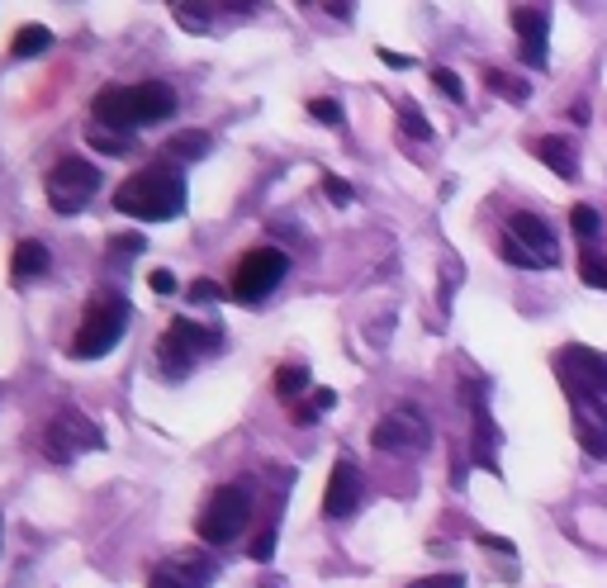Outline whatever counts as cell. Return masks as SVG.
Returning a JSON list of instances; mask_svg holds the SVG:
<instances>
[{"label":"cell","mask_w":607,"mask_h":588,"mask_svg":"<svg viewBox=\"0 0 607 588\" xmlns=\"http://www.w3.org/2000/svg\"><path fill=\"white\" fill-rule=\"evenodd\" d=\"M432 85H437L442 95H451V100H466V85H460V77H456V71H446V67L432 71Z\"/></svg>","instance_id":"28"},{"label":"cell","mask_w":607,"mask_h":588,"mask_svg":"<svg viewBox=\"0 0 607 588\" xmlns=\"http://www.w3.org/2000/svg\"><path fill=\"white\" fill-rule=\"evenodd\" d=\"M176 20H181L185 28H199V34H205V28H209V10H205V5H181Z\"/></svg>","instance_id":"29"},{"label":"cell","mask_w":607,"mask_h":588,"mask_svg":"<svg viewBox=\"0 0 607 588\" xmlns=\"http://www.w3.org/2000/svg\"><path fill=\"white\" fill-rule=\"evenodd\" d=\"M323 191H328L332 205H352V185H346L342 176H323Z\"/></svg>","instance_id":"30"},{"label":"cell","mask_w":607,"mask_h":588,"mask_svg":"<svg viewBox=\"0 0 607 588\" xmlns=\"http://www.w3.org/2000/svg\"><path fill=\"white\" fill-rule=\"evenodd\" d=\"M570 223H574V233H580L584 242H594L598 228H603V223H598V209H588V205H574V209H570Z\"/></svg>","instance_id":"24"},{"label":"cell","mask_w":607,"mask_h":588,"mask_svg":"<svg viewBox=\"0 0 607 588\" xmlns=\"http://www.w3.org/2000/svg\"><path fill=\"white\" fill-rule=\"evenodd\" d=\"M531 152H537V162L551 166L560 181L580 176V148H574L570 138H537V142H531Z\"/></svg>","instance_id":"16"},{"label":"cell","mask_w":607,"mask_h":588,"mask_svg":"<svg viewBox=\"0 0 607 588\" xmlns=\"http://www.w3.org/2000/svg\"><path fill=\"white\" fill-rule=\"evenodd\" d=\"M124 333H128V299L124 295H95L91 304H85V319H81L67 351L77 356V361H100V356H110L119 347Z\"/></svg>","instance_id":"3"},{"label":"cell","mask_w":607,"mask_h":588,"mask_svg":"<svg viewBox=\"0 0 607 588\" xmlns=\"http://www.w3.org/2000/svg\"><path fill=\"white\" fill-rule=\"evenodd\" d=\"M580 280L594 285V290H607V256L603 252H588L584 247V256H580Z\"/></svg>","instance_id":"21"},{"label":"cell","mask_w":607,"mask_h":588,"mask_svg":"<svg viewBox=\"0 0 607 588\" xmlns=\"http://www.w3.org/2000/svg\"><path fill=\"white\" fill-rule=\"evenodd\" d=\"M570 119H574V124H588V100H574V105H570Z\"/></svg>","instance_id":"37"},{"label":"cell","mask_w":607,"mask_h":588,"mask_svg":"<svg viewBox=\"0 0 607 588\" xmlns=\"http://www.w3.org/2000/svg\"><path fill=\"white\" fill-rule=\"evenodd\" d=\"M110 247H114V252H142V238H138V233H124V238H114Z\"/></svg>","instance_id":"35"},{"label":"cell","mask_w":607,"mask_h":588,"mask_svg":"<svg viewBox=\"0 0 607 588\" xmlns=\"http://www.w3.org/2000/svg\"><path fill=\"white\" fill-rule=\"evenodd\" d=\"M91 142H95L100 152H110V157H124L128 148H134V142H128L124 134H105V128H95V134H91Z\"/></svg>","instance_id":"27"},{"label":"cell","mask_w":607,"mask_h":588,"mask_svg":"<svg viewBox=\"0 0 607 588\" xmlns=\"http://www.w3.org/2000/svg\"><path fill=\"white\" fill-rule=\"evenodd\" d=\"M43 185H48V205L57 214H81L91 205V195L100 191V171L85 162V157H62Z\"/></svg>","instance_id":"7"},{"label":"cell","mask_w":607,"mask_h":588,"mask_svg":"<svg viewBox=\"0 0 607 588\" xmlns=\"http://www.w3.org/2000/svg\"><path fill=\"white\" fill-rule=\"evenodd\" d=\"M48 43H53V34H48V28H43V24H24L20 34H14L10 53H14V57H38L43 48H48Z\"/></svg>","instance_id":"18"},{"label":"cell","mask_w":607,"mask_h":588,"mask_svg":"<svg viewBox=\"0 0 607 588\" xmlns=\"http://www.w3.org/2000/svg\"><path fill=\"white\" fill-rule=\"evenodd\" d=\"M370 441H375V451H394V456H403V451H423L427 441H432V427H427L423 413L403 404V408L385 413V418L375 423Z\"/></svg>","instance_id":"11"},{"label":"cell","mask_w":607,"mask_h":588,"mask_svg":"<svg viewBox=\"0 0 607 588\" xmlns=\"http://www.w3.org/2000/svg\"><path fill=\"white\" fill-rule=\"evenodd\" d=\"M219 351V333L214 327H199L191 319H176L167 327V337H162V347H157V356H162V370L167 376H185L199 356H214Z\"/></svg>","instance_id":"8"},{"label":"cell","mask_w":607,"mask_h":588,"mask_svg":"<svg viewBox=\"0 0 607 588\" xmlns=\"http://www.w3.org/2000/svg\"><path fill=\"white\" fill-rule=\"evenodd\" d=\"M484 81H489V91L503 95V100H527L531 95V85L523 77H503V71H484Z\"/></svg>","instance_id":"20"},{"label":"cell","mask_w":607,"mask_h":588,"mask_svg":"<svg viewBox=\"0 0 607 588\" xmlns=\"http://www.w3.org/2000/svg\"><path fill=\"white\" fill-rule=\"evenodd\" d=\"M309 114H313L318 124H328V128H337V124H342V105H337V100H328V95L309 100Z\"/></svg>","instance_id":"25"},{"label":"cell","mask_w":607,"mask_h":588,"mask_svg":"<svg viewBox=\"0 0 607 588\" xmlns=\"http://www.w3.org/2000/svg\"><path fill=\"white\" fill-rule=\"evenodd\" d=\"M332 404H337V394H332V390H318V394L309 399V404H304V408L295 413V423H299V427H304V423H313L318 413H323V408H332Z\"/></svg>","instance_id":"26"},{"label":"cell","mask_w":607,"mask_h":588,"mask_svg":"<svg viewBox=\"0 0 607 588\" xmlns=\"http://www.w3.org/2000/svg\"><path fill=\"white\" fill-rule=\"evenodd\" d=\"M95 124L114 128V134H128V128L142 124H162L176 114V91L167 81H138V85H105L95 100Z\"/></svg>","instance_id":"1"},{"label":"cell","mask_w":607,"mask_h":588,"mask_svg":"<svg viewBox=\"0 0 607 588\" xmlns=\"http://www.w3.org/2000/svg\"><path fill=\"white\" fill-rule=\"evenodd\" d=\"M114 209L128 214V219H142V223L176 219V214L185 209V185H181L176 171L148 166V171L128 176L119 191H114Z\"/></svg>","instance_id":"2"},{"label":"cell","mask_w":607,"mask_h":588,"mask_svg":"<svg viewBox=\"0 0 607 588\" xmlns=\"http://www.w3.org/2000/svg\"><path fill=\"white\" fill-rule=\"evenodd\" d=\"M560 384H580V390H594L607 399V351L594 347H565L556 356Z\"/></svg>","instance_id":"12"},{"label":"cell","mask_w":607,"mask_h":588,"mask_svg":"<svg viewBox=\"0 0 607 588\" xmlns=\"http://www.w3.org/2000/svg\"><path fill=\"white\" fill-rule=\"evenodd\" d=\"M304 390H309V366H280L276 370V394L280 399H295Z\"/></svg>","instance_id":"19"},{"label":"cell","mask_w":607,"mask_h":588,"mask_svg":"<svg viewBox=\"0 0 607 588\" xmlns=\"http://www.w3.org/2000/svg\"><path fill=\"white\" fill-rule=\"evenodd\" d=\"M513 28H517V38H523V57L531 67H541L546 62V14L531 10V5H517Z\"/></svg>","instance_id":"14"},{"label":"cell","mask_w":607,"mask_h":588,"mask_svg":"<svg viewBox=\"0 0 607 588\" xmlns=\"http://www.w3.org/2000/svg\"><path fill=\"white\" fill-rule=\"evenodd\" d=\"M43 270H48V247L34 242V238H24L20 247H14V256H10V276L14 280H34V276H43Z\"/></svg>","instance_id":"17"},{"label":"cell","mask_w":607,"mask_h":588,"mask_svg":"<svg viewBox=\"0 0 607 588\" xmlns=\"http://www.w3.org/2000/svg\"><path fill=\"white\" fill-rule=\"evenodd\" d=\"M399 128H403L409 138H417V142L432 138V124L423 119V114H417V105H399Z\"/></svg>","instance_id":"23"},{"label":"cell","mask_w":607,"mask_h":588,"mask_svg":"<svg viewBox=\"0 0 607 588\" xmlns=\"http://www.w3.org/2000/svg\"><path fill=\"white\" fill-rule=\"evenodd\" d=\"M409 588H466V579H460V575H432V579H417Z\"/></svg>","instance_id":"33"},{"label":"cell","mask_w":607,"mask_h":588,"mask_svg":"<svg viewBox=\"0 0 607 588\" xmlns=\"http://www.w3.org/2000/svg\"><path fill=\"white\" fill-rule=\"evenodd\" d=\"M285 270H290V256L280 247H252L233 270V299L238 304H262V299L285 280Z\"/></svg>","instance_id":"6"},{"label":"cell","mask_w":607,"mask_h":588,"mask_svg":"<svg viewBox=\"0 0 607 588\" xmlns=\"http://www.w3.org/2000/svg\"><path fill=\"white\" fill-rule=\"evenodd\" d=\"M565 394H570L574 437H580V447L594 456V461H607V404H603V394L580 390V384H565Z\"/></svg>","instance_id":"10"},{"label":"cell","mask_w":607,"mask_h":588,"mask_svg":"<svg viewBox=\"0 0 607 588\" xmlns=\"http://www.w3.org/2000/svg\"><path fill=\"white\" fill-rule=\"evenodd\" d=\"M380 62H389V67H413V57H403V53H389V48H380Z\"/></svg>","instance_id":"36"},{"label":"cell","mask_w":607,"mask_h":588,"mask_svg":"<svg viewBox=\"0 0 607 588\" xmlns=\"http://www.w3.org/2000/svg\"><path fill=\"white\" fill-rule=\"evenodd\" d=\"M167 148H171V157H191V162H199V157L209 152V134H176Z\"/></svg>","instance_id":"22"},{"label":"cell","mask_w":607,"mask_h":588,"mask_svg":"<svg viewBox=\"0 0 607 588\" xmlns=\"http://www.w3.org/2000/svg\"><path fill=\"white\" fill-rule=\"evenodd\" d=\"M252 522V494L242 484H224L209 494V504L195 518V537L209 546H228L233 537H242V527Z\"/></svg>","instance_id":"5"},{"label":"cell","mask_w":607,"mask_h":588,"mask_svg":"<svg viewBox=\"0 0 607 588\" xmlns=\"http://www.w3.org/2000/svg\"><path fill=\"white\" fill-rule=\"evenodd\" d=\"M148 285H152L157 295H171V290H176V276H171V270H152Z\"/></svg>","instance_id":"34"},{"label":"cell","mask_w":607,"mask_h":588,"mask_svg":"<svg viewBox=\"0 0 607 588\" xmlns=\"http://www.w3.org/2000/svg\"><path fill=\"white\" fill-rule=\"evenodd\" d=\"M503 262L508 266H523V270H546L560 262V242H556V228L541 219V214H527L517 209L508 228H503Z\"/></svg>","instance_id":"4"},{"label":"cell","mask_w":607,"mask_h":588,"mask_svg":"<svg viewBox=\"0 0 607 588\" xmlns=\"http://www.w3.org/2000/svg\"><path fill=\"white\" fill-rule=\"evenodd\" d=\"M191 299H199V304H214V299H224V290L214 280H195L191 285Z\"/></svg>","instance_id":"32"},{"label":"cell","mask_w":607,"mask_h":588,"mask_svg":"<svg viewBox=\"0 0 607 588\" xmlns=\"http://www.w3.org/2000/svg\"><path fill=\"white\" fill-rule=\"evenodd\" d=\"M209 584H214V575L195 561H167L148 575V588H209Z\"/></svg>","instance_id":"15"},{"label":"cell","mask_w":607,"mask_h":588,"mask_svg":"<svg viewBox=\"0 0 607 588\" xmlns=\"http://www.w3.org/2000/svg\"><path fill=\"white\" fill-rule=\"evenodd\" d=\"M271 555H276V527H266V532L252 541V561H271Z\"/></svg>","instance_id":"31"},{"label":"cell","mask_w":607,"mask_h":588,"mask_svg":"<svg viewBox=\"0 0 607 588\" xmlns=\"http://www.w3.org/2000/svg\"><path fill=\"white\" fill-rule=\"evenodd\" d=\"M100 447H105V437H100V427L91 418H81V413H57L48 423V433H43V451H48L57 465L77 461L81 451H100Z\"/></svg>","instance_id":"9"},{"label":"cell","mask_w":607,"mask_h":588,"mask_svg":"<svg viewBox=\"0 0 607 588\" xmlns=\"http://www.w3.org/2000/svg\"><path fill=\"white\" fill-rule=\"evenodd\" d=\"M356 508H360V470L352 461H337L323 489V512L328 518H352Z\"/></svg>","instance_id":"13"}]
</instances>
